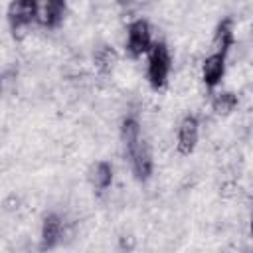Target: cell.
<instances>
[{"mask_svg": "<svg viewBox=\"0 0 253 253\" xmlns=\"http://www.w3.org/2000/svg\"><path fill=\"white\" fill-rule=\"evenodd\" d=\"M93 65L101 75H111L119 67V53L113 45L103 43L93 51Z\"/></svg>", "mask_w": 253, "mask_h": 253, "instance_id": "obj_11", "label": "cell"}, {"mask_svg": "<svg viewBox=\"0 0 253 253\" xmlns=\"http://www.w3.org/2000/svg\"><path fill=\"white\" fill-rule=\"evenodd\" d=\"M36 12H38V0H14L8 6L10 28L32 26V22H36Z\"/></svg>", "mask_w": 253, "mask_h": 253, "instance_id": "obj_6", "label": "cell"}, {"mask_svg": "<svg viewBox=\"0 0 253 253\" xmlns=\"http://www.w3.org/2000/svg\"><path fill=\"white\" fill-rule=\"evenodd\" d=\"M142 138V128L140 123L136 121V117L132 115H125L121 121V142L125 146V156H128V152L132 150V146Z\"/></svg>", "mask_w": 253, "mask_h": 253, "instance_id": "obj_12", "label": "cell"}, {"mask_svg": "<svg viewBox=\"0 0 253 253\" xmlns=\"http://www.w3.org/2000/svg\"><path fill=\"white\" fill-rule=\"evenodd\" d=\"M63 219L59 213L51 211L42 221V249H51L61 241L63 235Z\"/></svg>", "mask_w": 253, "mask_h": 253, "instance_id": "obj_7", "label": "cell"}, {"mask_svg": "<svg viewBox=\"0 0 253 253\" xmlns=\"http://www.w3.org/2000/svg\"><path fill=\"white\" fill-rule=\"evenodd\" d=\"M251 36H253V26H251Z\"/></svg>", "mask_w": 253, "mask_h": 253, "instance_id": "obj_17", "label": "cell"}, {"mask_svg": "<svg viewBox=\"0 0 253 253\" xmlns=\"http://www.w3.org/2000/svg\"><path fill=\"white\" fill-rule=\"evenodd\" d=\"M128 158H130V164H132V170H134V176L142 182H146L152 174V166H154V152H152V146L146 138H140L132 150L128 152Z\"/></svg>", "mask_w": 253, "mask_h": 253, "instance_id": "obj_3", "label": "cell"}, {"mask_svg": "<svg viewBox=\"0 0 253 253\" xmlns=\"http://www.w3.org/2000/svg\"><path fill=\"white\" fill-rule=\"evenodd\" d=\"M225 73V55L223 53H210L202 61V81L206 87H213L221 81Z\"/></svg>", "mask_w": 253, "mask_h": 253, "instance_id": "obj_8", "label": "cell"}, {"mask_svg": "<svg viewBox=\"0 0 253 253\" xmlns=\"http://www.w3.org/2000/svg\"><path fill=\"white\" fill-rule=\"evenodd\" d=\"M65 14V0H38L36 22L43 28H55Z\"/></svg>", "mask_w": 253, "mask_h": 253, "instance_id": "obj_5", "label": "cell"}, {"mask_svg": "<svg viewBox=\"0 0 253 253\" xmlns=\"http://www.w3.org/2000/svg\"><path fill=\"white\" fill-rule=\"evenodd\" d=\"M198 136H200V121L196 115H186L180 121L178 126V138H176V150L182 156H188L196 150L198 146Z\"/></svg>", "mask_w": 253, "mask_h": 253, "instance_id": "obj_4", "label": "cell"}, {"mask_svg": "<svg viewBox=\"0 0 253 253\" xmlns=\"http://www.w3.org/2000/svg\"><path fill=\"white\" fill-rule=\"evenodd\" d=\"M126 53L130 57H140L142 53H148L152 45V32L148 22L144 20H134L126 28Z\"/></svg>", "mask_w": 253, "mask_h": 253, "instance_id": "obj_2", "label": "cell"}, {"mask_svg": "<svg viewBox=\"0 0 253 253\" xmlns=\"http://www.w3.org/2000/svg\"><path fill=\"white\" fill-rule=\"evenodd\" d=\"M249 233H251V237H253V213H251V219H249Z\"/></svg>", "mask_w": 253, "mask_h": 253, "instance_id": "obj_16", "label": "cell"}, {"mask_svg": "<svg viewBox=\"0 0 253 253\" xmlns=\"http://www.w3.org/2000/svg\"><path fill=\"white\" fill-rule=\"evenodd\" d=\"M170 69H172V57H170L168 45L162 40H156L148 49V65H146L148 83L154 89L164 87L168 81Z\"/></svg>", "mask_w": 253, "mask_h": 253, "instance_id": "obj_1", "label": "cell"}, {"mask_svg": "<svg viewBox=\"0 0 253 253\" xmlns=\"http://www.w3.org/2000/svg\"><path fill=\"white\" fill-rule=\"evenodd\" d=\"M113 176H115V174H113V166H111L107 160H97V162L91 164L89 170H87V180H89V184H91L95 190H99V192H105V190L111 188Z\"/></svg>", "mask_w": 253, "mask_h": 253, "instance_id": "obj_10", "label": "cell"}, {"mask_svg": "<svg viewBox=\"0 0 253 253\" xmlns=\"http://www.w3.org/2000/svg\"><path fill=\"white\" fill-rule=\"evenodd\" d=\"M231 45H233V20L223 18L215 26V32H213V38H211V43H210V51L227 55Z\"/></svg>", "mask_w": 253, "mask_h": 253, "instance_id": "obj_9", "label": "cell"}, {"mask_svg": "<svg viewBox=\"0 0 253 253\" xmlns=\"http://www.w3.org/2000/svg\"><path fill=\"white\" fill-rule=\"evenodd\" d=\"M237 105H239V97H237L235 93H231V91H219V93H215L213 99H211V109H213V113L219 115V117L231 115V113L237 109Z\"/></svg>", "mask_w": 253, "mask_h": 253, "instance_id": "obj_13", "label": "cell"}, {"mask_svg": "<svg viewBox=\"0 0 253 253\" xmlns=\"http://www.w3.org/2000/svg\"><path fill=\"white\" fill-rule=\"evenodd\" d=\"M20 206H22V200H20L16 194L6 196L4 202H2V210H4L6 213H16V211L20 210Z\"/></svg>", "mask_w": 253, "mask_h": 253, "instance_id": "obj_14", "label": "cell"}, {"mask_svg": "<svg viewBox=\"0 0 253 253\" xmlns=\"http://www.w3.org/2000/svg\"><path fill=\"white\" fill-rule=\"evenodd\" d=\"M119 247L121 249H126V251H132L136 247V237L132 233H123L119 237Z\"/></svg>", "mask_w": 253, "mask_h": 253, "instance_id": "obj_15", "label": "cell"}]
</instances>
